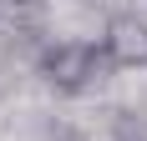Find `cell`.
Returning <instances> with one entry per match:
<instances>
[{"label":"cell","instance_id":"1","mask_svg":"<svg viewBox=\"0 0 147 141\" xmlns=\"http://www.w3.org/2000/svg\"><path fill=\"white\" fill-rule=\"evenodd\" d=\"M107 70H112V61H107L102 41H51L36 51V76L56 96H86Z\"/></svg>","mask_w":147,"mask_h":141},{"label":"cell","instance_id":"2","mask_svg":"<svg viewBox=\"0 0 147 141\" xmlns=\"http://www.w3.org/2000/svg\"><path fill=\"white\" fill-rule=\"evenodd\" d=\"M102 51L112 61V70H137L147 66V20L137 10H117L102 25Z\"/></svg>","mask_w":147,"mask_h":141},{"label":"cell","instance_id":"3","mask_svg":"<svg viewBox=\"0 0 147 141\" xmlns=\"http://www.w3.org/2000/svg\"><path fill=\"white\" fill-rule=\"evenodd\" d=\"M112 141H147V116L117 111V121H112Z\"/></svg>","mask_w":147,"mask_h":141}]
</instances>
